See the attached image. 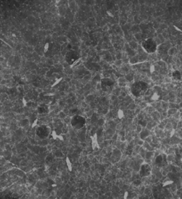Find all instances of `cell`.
<instances>
[{
	"label": "cell",
	"instance_id": "1",
	"mask_svg": "<svg viewBox=\"0 0 182 199\" xmlns=\"http://www.w3.org/2000/svg\"><path fill=\"white\" fill-rule=\"evenodd\" d=\"M148 89V85L144 81H137L132 85L131 91L133 96L140 97L143 96Z\"/></svg>",
	"mask_w": 182,
	"mask_h": 199
},
{
	"label": "cell",
	"instance_id": "2",
	"mask_svg": "<svg viewBox=\"0 0 182 199\" xmlns=\"http://www.w3.org/2000/svg\"><path fill=\"white\" fill-rule=\"evenodd\" d=\"M86 123L85 119L81 116L76 115L74 116L71 121L72 126L76 129H81L84 126Z\"/></svg>",
	"mask_w": 182,
	"mask_h": 199
},
{
	"label": "cell",
	"instance_id": "3",
	"mask_svg": "<svg viewBox=\"0 0 182 199\" xmlns=\"http://www.w3.org/2000/svg\"><path fill=\"white\" fill-rule=\"evenodd\" d=\"M142 45L144 49L149 53L154 52L157 49L156 43L151 39H146L142 43Z\"/></svg>",
	"mask_w": 182,
	"mask_h": 199
},
{
	"label": "cell",
	"instance_id": "4",
	"mask_svg": "<svg viewBox=\"0 0 182 199\" xmlns=\"http://www.w3.org/2000/svg\"><path fill=\"white\" fill-rule=\"evenodd\" d=\"M79 58V54L75 51L70 50L66 54L65 59L69 65H73Z\"/></svg>",
	"mask_w": 182,
	"mask_h": 199
},
{
	"label": "cell",
	"instance_id": "5",
	"mask_svg": "<svg viewBox=\"0 0 182 199\" xmlns=\"http://www.w3.org/2000/svg\"><path fill=\"white\" fill-rule=\"evenodd\" d=\"M114 84L113 81L109 78H104L101 81V87L105 92L109 91L112 88Z\"/></svg>",
	"mask_w": 182,
	"mask_h": 199
},
{
	"label": "cell",
	"instance_id": "6",
	"mask_svg": "<svg viewBox=\"0 0 182 199\" xmlns=\"http://www.w3.org/2000/svg\"><path fill=\"white\" fill-rule=\"evenodd\" d=\"M151 168L148 164H143L141 166L140 171V175L141 177L148 176L151 174Z\"/></svg>",
	"mask_w": 182,
	"mask_h": 199
},
{
	"label": "cell",
	"instance_id": "7",
	"mask_svg": "<svg viewBox=\"0 0 182 199\" xmlns=\"http://www.w3.org/2000/svg\"><path fill=\"white\" fill-rule=\"evenodd\" d=\"M50 129L48 127L43 126L39 128L38 131V134L39 135V136L42 138H45L48 137L50 134Z\"/></svg>",
	"mask_w": 182,
	"mask_h": 199
},
{
	"label": "cell",
	"instance_id": "8",
	"mask_svg": "<svg viewBox=\"0 0 182 199\" xmlns=\"http://www.w3.org/2000/svg\"><path fill=\"white\" fill-rule=\"evenodd\" d=\"M173 77L175 79L178 80V79H181V74H180L179 71H174L173 74Z\"/></svg>",
	"mask_w": 182,
	"mask_h": 199
},
{
	"label": "cell",
	"instance_id": "9",
	"mask_svg": "<svg viewBox=\"0 0 182 199\" xmlns=\"http://www.w3.org/2000/svg\"><path fill=\"white\" fill-rule=\"evenodd\" d=\"M1 125H0V132H1Z\"/></svg>",
	"mask_w": 182,
	"mask_h": 199
},
{
	"label": "cell",
	"instance_id": "10",
	"mask_svg": "<svg viewBox=\"0 0 182 199\" xmlns=\"http://www.w3.org/2000/svg\"></svg>",
	"mask_w": 182,
	"mask_h": 199
}]
</instances>
